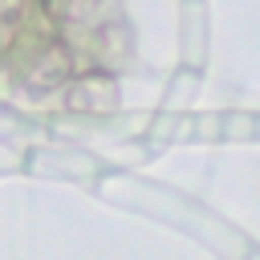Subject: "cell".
Returning a JSON list of instances; mask_svg holds the SVG:
<instances>
[{"label": "cell", "instance_id": "6da1fadb", "mask_svg": "<svg viewBox=\"0 0 260 260\" xmlns=\"http://www.w3.org/2000/svg\"><path fill=\"white\" fill-rule=\"evenodd\" d=\"M16 69H20V81L32 89V93H57L65 89L81 69H77V53L65 37H45L32 45V53L16 57Z\"/></svg>", "mask_w": 260, "mask_h": 260}, {"label": "cell", "instance_id": "7a4b0ae2", "mask_svg": "<svg viewBox=\"0 0 260 260\" xmlns=\"http://www.w3.org/2000/svg\"><path fill=\"white\" fill-rule=\"evenodd\" d=\"M41 16L53 20V28L65 32H81V28H98L102 24V12H106V0H37Z\"/></svg>", "mask_w": 260, "mask_h": 260}, {"label": "cell", "instance_id": "3957f363", "mask_svg": "<svg viewBox=\"0 0 260 260\" xmlns=\"http://www.w3.org/2000/svg\"><path fill=\"white\" fill-rule=\"evenodd\" d=\"M114 98H118V85L106 69H81L65 85V106L73 110H110Z\"/></svg>", "mask_w": 260, "mask_h": 260}, {"label": "cell", "instance_id": "277c9868", "mask_svg": "<svg viewBox=\"0 0 260 260\" xmlns=\"http://www.w3.org/2000/svg\"><path fill=\"white\" fill-rule=\"evenodd\" d=\"M28 4L32 0H0V20L4 24H20L28 16Z\"/></svg>", "mask_w": 260, "mask_h": 260}, {"label": "cell", "instance_id": "5b68a950", "mask_svg": "<svg viewBox=\"0 0 260 260\" xmlns=\"http://www.w3.org/2000/svg\"><path fill=\"white\" fill-rule=\"evenodd\" d=\"M0 57H4V49H0Z\"/></svg>", "mask_w": 260, "mask_h": 260}]
</instances>
